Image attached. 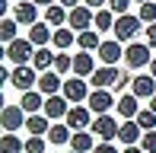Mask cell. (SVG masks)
<instances>
[{"instance_id": "5", "label": "cell", "mask_w": 156, "mask_h": 153, "mask_svg": "<svg viewBox=\"0 0 156 153\" xmlns=\"http://www.w3.org/2000/svg\"><path fill=\"white\" fill-rule=\"evenodd\" d=\"M26 115L23 112V105H3V112H0V124H3V131L6 134H16L19 128H26Z\"/></svg>"}, {"instance_id": "25", "label": "cell", "mask_w": 156, "mask_h": 153, "mask_svg": "<svg viewBox=\"0 0 156 153\" xmlns=\"http://www.w3.org/2000/svg\"><path fill=\"white\" fill-rule=\"evenodd\" d=\"M67 19H70V10H67V6H61V3H54V6H48V10H45V23L54 26V29L67 26Z\"/></svg>"}, {"instance_id": "10", "label": "cell", "mask_w": 156, "mask_h": 153, "mask_svg": "<svg viewBox=\"0 0 156 153\" xmlns=\"http://www.w3.org/2000/svg\"><path fill=\"white\" fill-rule=\"evenodd\" d=\"M118 128H121V124H118L112 115H96V121H93V128H89V131H93V134H99L105 144H112V141L118 137Z\"/></svg>"}, {"instance_id": "17", "label": "cell", "mask_w": 156, "mask_h": 153, "mask_svg": "<svg viewBox=\"0 0 156 153\" xmlns=\"http://www.w3.org/2000/svg\"><path fill=\"white\" fill-rule=\"evenodd\" d=\"M118 115L124 118V121H134V118L140 115V99L134 93H124V96H118Z\"/></svg>"}, {"instance_id": "9", "label": "cell", "mask_w": 156, "mask_h": 153, "mask_svg": "<svg viewBox=\"0 0 156 153\" xmlns=\"http://www.w3.org/2000/svg\"><path fill=\"white\" fill-rule=\"evenodd\" d=\"M64 99L67 102H89V89H86V80L83 76H70V80H64Z\"/></svg>"}, {"instance_id": "35", "label": "cell", "mask_w": 156, "mask_h": 153, "mask_svg": "<svg viewBox=\"0 0 156 153\" xmlns=\"http://www.w3.org/2000/svg\"><path fill=\"white\" fill-rule=\"evenodd\" d=\"M26 153H48V141L45 137H29L26 141Z\"/></svg>"}, {"instance_id": "49", "label": "cell", "mask_w": 156, "mask_h": 153, "mask_svg": "<svg viewBox=\"0 0 156 153\" xmlns=\"http://www.w3.org/2000/svg\"><path fill=\"white\" fill-rule=\"evenodd\" d=\"M70 153H73V150H70Z\"/></svg>"}, {"instance_id": "4", "label": "cell", "mask_w": 156, "mask_h": 153, "mask_svg": "<svg viewBox=\"0 0 156 153\" xmlns=\"http://www.w3.org/2000/svg\"><path fill=\"white\" fill-rule=\"evenodd\" d=\"M93 109L89 105H70V112H67V118H64V124H67L70 131H89L93 128Z\"/></svg>"}, {"instance_id": "6", "label": "cell", "mask_w": 156, "mask_h": 153, "mask_svg": "<svg viewBox=\"0 0 156 153\" xmlns=\"http://www.w3.org/2000/svg\"><path fill=\"white\" fill-rule=\"evenodd\" d=\"M93 23H96V10H89L86 3H80L76 10H70V19H67V26L80 35V32H86V29H93Z\"/></svg>"}, {"instance_id": "3", "label": "cell", "mask_w": 156, "mask_h": 153, "mask_svg": "<svg viewBox=\"0 0 156 153\" xmlns=\"http://www.w3.org/2000/svg\"><path fill=\"white\" fill-rule=\"evenodd\" d=\"M6 58H10L16 67L32 64V58H35V45H32L29 38H16V41H10V45H6Z\"/></svg>"}, {"instance_id": "31", "label": "cell", "mask_w": 156, "mask_h": 153, "mask_svg": "<svg viewBox=\"0 0 156 153\" xmlns=\"http://www.w3.org/2000/svg\"><path fill=\"white\" fill-rule=\"evenodd\" d=\"M16 19L13 16H6V19H0V38L6 41V45H10V41H16Z\"/></svg>"}, {"instance_id": "1", "label": "cell", "mask_w": 156, "mask_h": 153, "mask_svg": "<svg viewBox=\"0 0 156 153\" xmlns=\"http://www.w3.org/2000/svg\"><path fill=\"white\" fill-rule=\"evenodd\" d=\"M38 70H35L32 64H23V67H13V76H10V83L19 89V93H29V89H38Z\"/></svg>"}, {"instance_id": "11", "label": "cell", "mask_w": 156, "mask_h": 153, "mask_svg": "<svg viewBox=\"0 0 156 153\" xmlns=\"http://www.w3.org/2000/svg\"><path fill=\"white\" fill-rule=\"evenodd\" d=\"M118 76H121V70H118V67L102 64V67H99V70H96L93 76H89V83H93V89H115Z\"/></svg>"}, {"instance_id": "19", "label": "cell", "mask_w": 156, "mask_h": 153, "mask_svg": "<svg viewBox=\"0 0 156 153\" xmlns=\"http://www.w3.org/2000/svg\"><path fill=\"white\" fill-rule=\"evenodd\" d=\"M45 99L48 96L45 93H38V89H29V93H23V112L26 115H38V112H45Z\"/></svg>"}, {"instance_id": "34", "label": "cell", "mask_w": 156, "mask_h": 153, "mask_svg": "<svg viewBox=\"0 0 156 153\" xmlns=\"http://www.w3.org/2000/svg\"><path fill=\"white\" fill-rule=\"evenodd\" d=\"M137 16L144 19L147 26H153V23H156V0H150V3H144V6H140V13H137Z\"/></svg>"}, {"instance_id": "33", "label": "cell", "mask_w": 156, "mask_h": 153, "mask_svg": "<svg viewBox=\"0 0 156 153\" xmlns=\"http://www.w3.org/2000/svg\"><path fill=\"white\" fill-rule=\"evenodd\" d=\"M54 70H58L61 76L67 73V70H73V58H70L67 51H58V58H54Z\"/></svg>"}, {"instance_id": "7", "label": "cell", "mask_w": 156, "mask_h": 153, "mask_svg": "<svg viewBox=\"0 0 156 153\" xmlns=\"http://www.w3.org/2000/svg\"><path fill=\"white\" fill-rule=\"evenodd\" d=\"M89 109H93L96 115H108L112 109H118V99L112 96V89H93L89 93V102H86Z\"/></svg>"}, {"instance_id": "30", "label": "cell", "mask_w": 156, "mask_h": 153, "mask_svg": "<svg viewBox=\"0 0 156 153\" xmlns=\"http://www.w3.org/2000/svg\"><path fill=\"white\" fill-rule=\"evenodd\" d=\"M115 19L118 16L105 6V10H96V23L93 26H96V32H105V29H115Z\"/></svg>"}, {"instance_id": "38", "label": "cell", "mask_w": 156, "mask_h": 153, "mask_svg": "<svg viewBox=\"0 0 156 153\" xmlns=\"http://www.w3.org/2000/svg\"><path fill=\"white\" fill-rule=\"evenodd\" d=\"M127 3H131V0H108V10L115 13V16H124V13H127Z\"/></svg>"}, {"instance_id": "20", "label": "cell", "mask_w": 156, "mask_h": 153, "mask_svg": "<svg viewBox=\"0 0 156 153\" xmlns=\"http://www.w3.org/2000/svg\"><path fill=\"white\" fill-rule=\"evenodd\" d=\"M26 38H29L35 48H48V45H51V38H54V32H51V26H48V23H35Z\"/></svg>"}, {"instance_id": "22", "label": "cell", "mask_w": 156, "mask_h": 153, "mask_svg": "<svg viewBox=\"0 0 156 153\" xmlns=\"http://www.w3.org/2000/svg\"><path fill=\"white\" fill-rule=\"evenodd\" d=\"M26 131H29V137H48L51 118H48V115H29V118H26Z\"/></svg>"}, {"instance_id": "2", "label": "cell", "mask_w": 156, "mask_h": 153, "mask_svg": "<svg viewBox=\"0 0 156 153\" xmlns=\"http://www.w3.org/2000/svg\"><path fill=\"white\" fill-rule=\"evenodd\" d=\"M153 54H150V45H140V41H131L124 51V64L127 70H140V67H150Z\"/></svg>"}, {"instance_id": "29", "label": "cell", "mask_w": 156, "mask_h": 153, "mask_svg": "<svg viewBox=\"0 0 156 153\" xmlns=\"http://www.w3.org/2000/svg\"><path fill=\"white\" fill-rule=\"evenodd\" d=\"M0 153H26V141H19L16 134H3L0 137Z\"/></svg>"}, {"instance_id": "48", "label": "cell", "mask_w": 156, "mask_h": 153, "mask_svg": "<svg viewBox=\"0 0 156 153\" xmlns=\"http://www.w3.org/2000/svg\"><path fill=\"white\" fill-rule=\"evenodd\" d=\"M16 3H23V0H16Z\"/></svg>"}, {"instance_id": "40", "label": "cell", "mask_w": 156, "mask_h": 153, "mask_svg": "<svg viewBox=\"0 0 156 153\" xmlns=\"http://www.w3.org/2000/svg\"><path fill=\"white\" fill-rule=\"evenodd\" d=\"M93 153H118V150H115V147H112V144H105V141H99Z\"/></svg>"}, {"instance_id": "28", "label": "cell", "mask_w": 156, "mask_h": 153, "mask_svg": "<svg viewBox=\"0 0 156 153\" xmlns=\"http://www.w3.org/2000/svg\"><path fill=\"white\" fill-rule=\"evenodd\" d=\"M70 137H73V131H70L67 124H51V131H48V141H51L54 147H64V144H70Z\"/></svg>"}, {"instance_id": "45", "label": "cell", "mask_w": 156, "mask_h": 153, "mask_svg": "<svg viewBox=\"0 0 156 153\" xmlns=\"http://www.w3.org/2000/svg\"><path fill=\"white\" fill-rule=\"evenodd\" d=\"M150 76H156V58L150 61Z\"/></svg>"}, {"instance_id": "44", "label": "cell", "mask_w": 156, "mask_h": 153, "mask_svg": "<svg viewBox=\"0 0 156 153\" xmlns=\"http://www.w3.org/2000/svg\"><path fill=\"white\" fill-rule=\"evenodd\" d=\"M124 153H144V147H140V144L137 147H124Z\"/></svg>"}, {"instance_id": "37", "label": "cell", "mask_w": 156, "mask_h": 153, "mask_svg": "<svg viewBox=\"0 0 156 153\" xmlns=\"http://www.w3.org/2000/svg\"><path fill=\"white\" fill-rule=\"evenodd\" d=\"M140 147H144V153H156V131H147L144 141H140Z\"/></svg>"}, {"instance_id": "16", "label": "cell", "mask_w": 156, "mask_h": 153, "mask_svg": "<svg viewBox=\"0 0 156 153\" xmlns=\"http://www.w3.org/2000/svg\"><path fill=\"white\" fill-rule=\"evenodd\" d=\"M118 141H121L124 147H137V144L144 141V128H140L137 121H124L121 128H118Z\"/></svg>"}, {"instance_id": "15", "label": "cell", "mask_w": 156, "mask_h": 153, "mask_svg": "<svg viewBox=\"0 0 156 153\" xmlns=\"http://www.w3.org/2000/svg\"><path fill=\"white\" fill-rule=\"evenodd\" d=\"M96 70H99V67H96L93 51H76V54H73V73H76V76L86 80V76H93Z\"/></svg>"}, {"instance_id": "14", "label": "cell", "mask_w": 156, "mask_h": 153, "mask_svg": "<svg viewBox=\"0 0 156 153\" xmlns=\"http://www.w3.org/2000/svg\"><path fill=\"white\" fill-rule=\"evenodd\" d=\"M96 54L102 58V64H108V67H118V61L124 58V48H121V41H118V38H112V41H102Z\"/></svg>"}, {"instance_id": "18", "label": "cell", "mask_w": 156, "mask_h": 153, "mask_svg": "<svg viewBox=\"0 0 156 153\" xmlns=\"http://www.w3.org/2000/svg\"><path fill=\"white\" fill-rule=\"evenodd\" d=\"M67 112H70V102L64 99V96H48V99H45V112H41V115H48L51 121H58V118H67Z\"/></svg>"}, {"instance_id": "8", "label": "cell", "mask_w": 156, "mask_h": 153, "mask_svg": "<svg viewBox=\"0 0 156 153\" xmlns=\"http://www.w3.org/2000/svg\"><path fill=\"white\" fill-rule=\"evenodd\" d=\"M144 26V19L140 16H131V13H124V16L115 19V38L118 41H131L134 35H137V29Z\"/></svg>"}, {"instance_id": "12", "label": "cell", "mask_w": 156, "mask_h": 153, "mask_svg": "<svg viewBox=\"0 0 156 153\" xmlns=\"http://www.w3.org/2000/svg\"><path fill=\"white\" fill-rule=\"evenodd\" d=\"M13 19H16L19 26H29V29H32L35 23H41V19H38V3H32V0L16 3V6H13Z\"/></svg>"}, {"instance_id": "43", "label": "cell", "mask_w": 156, "mask_h": 153, "mask_svg": "<svg viewBox=\"0 0 156 153\" xmlns=\"http://www.w3.org/2000/svg\"><path fill=\"white\" fill-rule=\"evenodd\" d=\"M32 3H38V6H45V10H48V6H54L58 0H32Z\"/></svg>"}, {"instance_id": "27", "label": "cell", "mask_w": 156, "mask_h": 153, "mask_svg": "<svg viewBox=\"0 0 156 153\" xmlns=\"http://www.w3.org/2000/svg\"><path fill=\"white\" fill-rule=\"evenodd\" d=\"M99 45H102V38H99L96 29H86V32L76 35V48L80 51H99Z\"/></svg>"}, {"instance_id": "42", "label": "cell", "mask_w": 156, "mask_h": 153, "mask_svg": "<svg viewBox=\"0 0 156 153\" xmlns=\"http://www.w3.org/2000/svg\"><path fill=\"white\" fill-rule=\"evenodd\" d=\"M58 3H61V6H67V10H76L83 0H58Z\"/></svg>"}, {"instance_id": "24", "label": "cell", "mask_w": 156, "mask_h": 153, "mask_svg": "<svg viewBox=\"0 0 156 153\" xmlns=\"http://www.w3.org/2000/svg\"><path fill=\"white\" fill-rule=\"evenodd\" d=\"M54 58H58V51H51V48H35L32 67H35L38 73H45V70H54Z\"/></svg>"}, {"instance_id": "23", "label": "cell", "mask_w": 156, "mask_h": 153, "mask_svg": "<svg viewBox=\"0 0 156 153\" xmlns=\"http://www.w3.org/2000/svg\"><path fill=\"white\" fill-rule=\"evenodd\" d=\"M131 93L137 96V99H153L156 96V76H134Z\"/></svg>"}, {"instance_id": "26", "label": "cell", "mask_w": 156, "mask_h": 153, "mask_svg": "<svg viewBox=\"0 0 156 153\" xmlns=\"http://www.w3.org/2000/svg\"><path fill=\"white\" fill-rule=\"evenodd\" d=\"M76 41V32L70 29V26H61V29H54V38H51V45L58 48V51H67L70 45Z\"/></svg>"}, {"instance_id": "13", "label": "cell", "mask_w": 156, "mask_h": 153, "mask_svg": "<svg viewBox=\"0 0 156 153\" xmlns=\"http://www.w3.org/2000/svg\"><path fill=\"white\" fill-rule=\"evenodd\" d=\"M38 93H45V96H61L64 93V76L58 70H45L38 76Z\"/></svg>"}, {"instance_id": "36", "label": "cell", "mask_w": 156, "mask_h": 153, "mask_svg": "<svg viewBox=\"0 0 156 153\" xmlns=\"http://www.w3.org/2000/svg\"><path fill=\"white\" fill-rule=\"evenodd\" d=\"M127 86H134V76H127V70H121V76H118V83H115V93H127Z\"/></svg>"}, {"instance_id": "32", "label": "cell", "mask_w": 156, "mask_h": 153, "mask_svg": "<svg viewBox=\"0 0 156 153\" xmlns=\"http://www.w3.org/2000/svg\"><path fill=\"white\" fill-rule=\"evenodd\" d=\"M134 121L144 128V134H147V131H156V112H153V109H140V115L134 118Z\"/></svg>"}, {"instance_id": "47", "label": "cell", "mask_w": 156, "mask_h": 153, "mask_svg": "<svg viewBox=\"0 0 156 153\" xmlns=\"http://www.w3.org/2000/svg\"><path fill=\"white\" fill-rule=\"evenodd\" d=\"M134 3H140V6H144V3H150V0H134Z\"/></svg>"}, {"instance_id": "39", "label": "cell", "mask_w": 156, "mask_h": 153, "mask_svg": "<svg viewBox=\"0 0 156 153\" xmlns=\"http://www.w3.org/2000/svg\"><path fill=\"white\" fill-rule=\"evenodd\" d=\"M147 45L156 48V23H153V26H147Z\"/></svg>"}, {"instance_id": "46", "label": "cell", "mask_w": 156, "mask_h": 153, "mask_svg": "<svg viewBox=\"0 0 156 153\" xmlns=\"http://www.w3.org/2000/svg\"><path fill=\"white\" fill-rule=\"evenodd\" d=\"M150 109H153V112H156V96H153V99H150Z\"/></svg>"}, {"instance_id": "21", "label": "cell", "mask_w": 156, "mask_h": 153, "mask_svg": "<svg viewBox=\"0 0 156 153\" xmlns=\"http://www.w3.org/2000/svg\"><path fill=\"white\" fill-rule=\"evenodd\" d=\"M70 150H73V153H93L96 150L93 131H73V137H70Z\"/></svg>"}, {"instance_id": "41", "label": "cell", "mask_w": 156, "mask_h": 153, "mask_svg": "<svg viewBox=\"0 0 156 153\" xmlns=\"http://www.w3.org/2000/svg\"><path fill=\"white\" fill-rule=\"evenodd\" d=\"M83 3H86L89 10H105V6H108V0H83Z\"/></svg>"}]
</instances>
